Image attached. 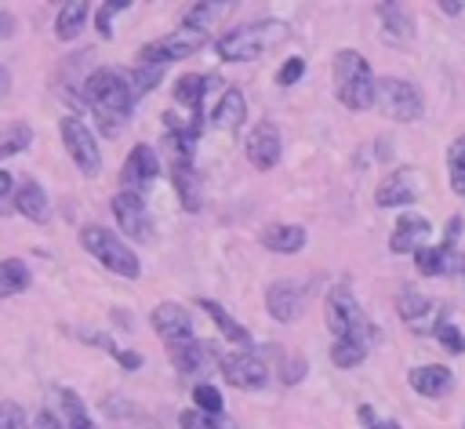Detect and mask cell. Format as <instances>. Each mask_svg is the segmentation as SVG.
<instances>
[{
    "mask_svg": "<svg viewBox=\"0 0 465 429\" xmlns=\"http://www.w3.org/2000/svg\"><path fill=\"white\" fill-rule=\"evenodd\" d=\"M374 429H400V425H396V422H378Z\"/></svg>",
    "mask_w": 465,
    "mask_h": 429,
    "instance_id": "obj_49",
    "label": "cell"
},
{
    "mask_svg": "<svg viewBox=\"0 0 465 429\" xmlns=\"http://www.w3.org/2000/svg\"><path fill=\"white\" fill-rule=\"evenodd\" d=\"M378 18H381V33L392 44H407L414 36V18L403 4H378Z\"/></svg>",
    "mask_w": 465,
    "mask_h": 429,
    "instance_id": "obj_23",
    "label": "cell"
},
{
    "mask_svg": "<svg viewBox=\"0 0 465 429\" xmlns=\"http://www.w3.org/2000/svg\"><path fill=\"white\" fill-rule=\"evenodd\" d=\"M305 229L298 222H269L262 233H258V244L265 251H276V254H298L305 247Z\"/></svg>",
    "mask_w": 465,
    "mask_h": 429,
    "instance_id": "obj_21",
    "label": "cell"
},
{
    "mask_svg": "<svg viewBox=\"0 0 465 429\" xmlns=\"http://www.w3.org/2000/svg\"><path fill=\"white\" fill-rule=\"evenodd\" d=\"M87 15H91V7H87L84 0L62 4L58 15H54V36H58V40H76V36L84 33V25H87Z\"/></svg>",
    "mask_w": 465,
    "mask_h": 429,
    "instance_id": "obj_27",
    "label": "cell"
},
{
    "mask_svg": "<svg viewBox=\"0 0 465 429\" xmlns=\"http://www.w3.org/2000/svg\"><path fill=\"white\" fill-rule=\"evenodd\" d=\"M407 385H411L418 396L436 400V396H447V393H450L454 374H450V367H447V364H421V367H411Z\"/></svg>",
    "mask_w": 465,
    "mask_h": 429,
    "instance_id": "obj_19",
    "label": "cell"
},
{
    "mask_svg": "<svg viewBox=\"0 0 465 429\" xmlns=\"http://www.w3.org/2000/svg\"><path fill=\"white\" fill-rule=\"evenodd\" d=\"M193 404H196L200 414H211V418H218V414L225 411L222 393H218L211 382H196V385H193Z\"/></svg>",
    "mask_w": 465,
    "mask_h": 429,
    "instance_id": "obj_36",
    "label": "cell"
},
{
    "mask_svg": "<svg viewBox=\"0 0 465 429\" xmlns=\"http://www.w3.org/2000/svg\"><path fill=\"white\" fill-rule=\"evenodd\" d=\"M323 316H327V327L334 338H345V334H360L367 342H378V327L367 320V313L360 309L356 294L345 287V284H334L323 298Z\"/></svg>",
    "mask_w": 465,
    "mask_h": 429,
    "instance_id": "obj_5",
    "label": "cell"
},
{
    "mask_svg": "<svg viewBox=\"0 0 465 429\" xmlns=\"http://www.w3.org/2000/svg\"><path fill=\"white\" fill-rule=\"evenodd\" d=\"M84 102L91 105L102 135L124 131L127 120H131V105H134L131 73L120 69V65H98V69H91L84 76Z\"/></svg>",
    "mask_w": 465,
    "mask_h": 429,
    "instance_id": "obj_1",
    "label": "cell"
},
{
    "mask_svg": "<svg viewBox=\"0 0 465 429\" xmlns=\"http://www.w3.org/2000/svg\"><path fill=\"white\" fill-rule=\"evenodd\" d=\"M214 11H218V4H193V7H185L182 25H185V29H203V22H207Z\"/></svg>",
    "mask_w": 465,
    "mask_h": 429,
    "instance_id": "obj_41",
    "label": "cell"
},
{
    "mask_svg": "<svg viewBox=\"0 0 465 429\" xmlns=\"http://www.w3.org/2000/svg\"><path fill=\"white\" fill-rule=\"evenodd\" d=\"M76 240H80V247H84L91 258H98V265H105L109 273H116V276H124V280H138L142 262H138V254L127 247V240H124L120 233H113V229H105V225H84V229L76 233Z\"/></svg>",
    "mask_w": 465,
    "mask_h": 429,
    "instance_id": "obj_4",
    "label": "cell"
},
{
    "mask_svg": "<svg viewBox=\"0 0 465 429\" xmlns=\"http://www.w3.org/2000/svg\"><path fill=\"white\" fill-rule=\"evenodd\" d=\"M178 425H182V429H218V418L200 414L196 407H189V411H182V414H178Z\"/></svg>",
    "mask_w": 465,
    "mask_h": 429,
    "instance_id": "obj_42",
    "label": "cell"
},
{
    "mask_svg": "<svg viewBox=\"0 0 465 429\" xmlns=\"http://www.w3.org/2000/svg\"><path fill=\"white\" fill-rule=\"evenodd\" d=\"M207 47V29H185V25H174L171 33L149 40L138 47V65H167V62H178V58H189L196 51Z\"/></svg>",
    "mask_w": 465,
    "mask_h": 429,
    "instance_id": "obj_7",
    "label": "cell"
},
{
    "mask_svg": "<svg viewBox=\"0 0 465 429\" xmlns=\"http://www.w3.org/2000/svg\"><path fill=\"white\" fill-rule=\"evenodd\" d=\"M374 109L392 124H414L425 109V98L403 76H378L374 80Z\"/></svg>",
    "mask_w": 465,
    "mask_h": 429,
    "instance_id": "obj_6",
    "label": "cell"
},
{
    "mask_svg": "<svg viewBox=\"0 0 465 429\" xmlns=\"http://www.w3.org/2000/svg\"><path fill=\"white\" fill-rule=\"evenodd\" d=\"M432 338H436V342H440V345H443L450 356H461V353H465V331H461L458 324H450L447 316H443V320L432 327Z\"/></svg>",
    "mask_w": 465,
    "mask_h": 429,
    "instance_id": "obj_37",
    "label": "cell"
},
{
    "mask_svg": "<svg viewBox=\"0 0 465 429\" xmlns=\"http://www.w3.org/2000/svg\"><path fill=\"white\" fill-rule=\"evenodd\" d=\"M11 207H15L22 218L36 222V225H44V222L51 218V200H47V193H44V185H40L36 178H22V182L15 185Z\"/></svg>",
    "mask_w": 465,
    "mask_h": 429,
    "instance_id": "obj_17",
    "label": "cell"
},
{
    "mask_svg": "<svg viewBox=\"0 0 465 429\" xmlns=\"http://www.w3.org/2000/svg\"><path fill=\"white\" fill-rule=\"evenodd\" d=\"M429 309H432V302H429L421 291H400V294H396V313H400V320H403L411 331H421V327H425Z\"/></svg>",
    "mask_w": 465,
    "mask_h": 429,
    "instance_id": "obj_28",
    "label": "cell"
},
{
    "mask_svg": "<svg viewBox=\"0 0 465 429\" xmlns=\"http://www.w3.org/2000/svg\"><path fill=\"white\" fill-rule=\"evenodd\" d=\"M429 233H432V222H429L425 214H418V211H407V214H400L396 225H392L389 251H392V254H414L418 247H425Z\"/></svg>",
    "mask_w": 465,
    "mask_h": 429,
    "instance_id": "obj_13",
    "label": "cell"
},
{
    "mask_svg": "<svg viewBox=\"0 0 465 429\" xmlns=\"http://www.w3.org/2000/svg\"><path fill=\"white\" fill-rule=\"evenodd\" d=\"M367 353H371V342L360 334H345V338L331 342V364L334 367H356L367 360Z\"/></svg>",
    "mask_w": 465,
    "mask_h": 429,
    "instance_id": "obj_29",
    "label": "cell"
},
{
    "mask_svg": "<svg viewBox=\"0 0 465 429\" xmlns=\"http://www.w3.org/2000/svg\"><path fill=\"white\" fill-rule=\"evenodd\" d=\"M200 309H203V313L214 320V327L222 331V338H225V342L240 345V349H251V345H254V342H251V331H247L240 320H232V316H229V313H225V309H222L214 298H200Z\"/></svg>",
    "mask_w": 465,
    "mask_h": 429,
    "instance_id": "obj_24",
    "label": "cell"
},
{
    "mask_svg": "<svg viewBox=\"0 0 465 429\" xmlns=\"http://www.w3.org/2000/svg\"><path fill=\"white\" fill-rule=\"evenodd\" d=\"M218 367H222V378H225L232 389L258 393V389L269 385V364H265V356H258L254 349H236V353L222 356Z\"/></svg>",
    "mask_w": 465,
    "mask_h": 429,
    "instance_id": "obj_9",
    "label": "cell"
},
{
    "mask_svg": "<svg viewBox=\"0 0 465 429\" xmlns=\"http://www.w3.org/2000/svg\"><path fill=\"white\" fill-rule=\"evenodd\" d=\"M418 200V193H414V175H411V167H392L381 182H378V189H374V204L378 207H407V204H414Z\"/></svg>",
    "mask_w": 465,
    "mask_h": 429,
    "instance_id": "obj_15",
    "label": "cell"
},
{
    "mask_svg": "<svg viewBox=\"0 0 465 429\" xmlns=\"http://www.w3.org/2000/svg\"><path fill=\"white\" fill-rule=\"evenodd\" d=\"M243 153L251 160L254 171H272L280 164V153H283V138H280V127L272 120H258L243 142Z\"/></svg>",
    "mask_w": 465,
    "mask_h": 429,
    "instance_id": "obj_10",
    "label": "cell"
},
{
    "mask_svg": "<svg viewBox=\"0 0 465 429\" xmlns=\"http://www.w3.org/2000/svg\"><path fill=\"white\" fill-rule=\"evenodd\" d=\"M11 196H15V178H11V171L0 167V214H11L15 211L11 207Z\"/></svg>",
    "mask_w": 465,
    "mask_h": 429,
    "instance_id": "obj_44",
    "label": "cell"
},
{
    "mask_svg": "<svg viewBox=\"0 0 465 429\" xmlns=\"http://www.w3.org/2000/svg\"><path fill=\"white\" fill-rule=\"evenodd\" d=\"M269 353L276 356V364H280V382L283 385H298L302 378H305V371H309V364H305V356L302 353H287V349H280V345H269Z\"/></svg>",
    "mask_w": 465,
    "mask_h": 429,
    "instance_id": "obj_32",
    "label": "cell"
},
{
    "mask_svg": "<svg viewBox=\"0 0 465 429\" xmlns=\"http://www.w3.org/2000/svg\"><path fill=\"white\" fill-rule=\"evenodd\" d=\"M331 73H334V95H338V102H341L345 109L363 113V109L374 105V80H378V76L371 73V65H367V58H363L360 51L341 47V51L334 55Z\"/></svg>",
    "mask_w": 465,
    "mask_h": 429,
    "instance_id": "obj_2",
    "label": "cell"
},
{
    "mask_svg": "<svg viewBox=\"0 0 465 429\" xmlns=\"http://www.w3.org/2000/svg\"><path fill=\"white\" fill-rule=\"evenodd\" d=\"M131 4L127 0H105V4H98L94 7V29H98V36L102 40H109L113 36V18L120 15V11H127Z\"/></svg>",
    "mask_w": 465,
    "mask_h": 429,
    "instance_id": "obj_38",
    "label": "cell"
},
{
    "mask_svg": "<svg viewBox=\"0 0 465 429\" xmlns=\"http://www.w3.org/2000/svg\"><path fill=\"white\" fill-rule=\"evenodd\" d=\"M156 171H160V153H156L153 145L138 142V145H131V153L124 156V167H120V185L138 193V189H145V185L156 178Z\"/></svg>",
    "mask_w": 465,
    "mask_h": 429,
    "instance_id": "obj_12",
    "label": "cell"
},
{
    "mask_svg": "<svg viewBox=\"0 0 465 429\" xmlns=\"http://www.w3.org/2000/svg\"><path fill=\"white\" fill-rule=\"evenodd\" d=\"M440 11H443L447 18H458V15L465 11V4H461V0H440Z\"/></svg>",
    "mask_w": 465,
    "mask_h": 429,
    "instance_id": "obj_47",
    "label": "cell"
},
{
    "mask_svg": "<svg viewBox=\"0 0 465 429\" xmlns=\"http://www.w3.org/2000/svg\"><path fill=\"white\" fill-rule=\"evenodd\" d=\"M447 182L458 196H465V135H458L447 149Z\"/></svg>",
    "mask_w": 465,
    "mask_h": 429,
    "instance_id": "obj_34",
    "label": "cell"
},
{
    "mask_svg": "<svg viewBox=\"0 0 465 429\" xmlns=\"http://www.w3.org/2000/svg\"><path fill=\"white\" fill-rule=\"evenodd\" d=\"M167 360L174 364L178 374H200L211 360V345L200 342L196 334L193 338H178V342H167Z\"/></svg>",
    "mask_w": 465,
    "mask_h": 429,
    "instance_id": "obj_18",
    "label": "cell"
},
{
    "mask_svg": "<svg viewBox=\"0 0 465 429\" xmlns=\"http://www.w3.org/2000/svg\"><path fill=\"white\" fill-rule=\"evenodd\" d=\"M29 265L22 258H0V298L22 294L29 287Z\"/></svg>",
    "mask_w": 465,
    "mask_h": 429,
    "instance_id": "obj_30",
    "label": "cell"
},
{
    "mask_svg": "<svg viewBox=\"0 0 465 429\" xmlns=\"http://www.w3.org/2000/svg\"><path fill=\"white\" fill-rule=\"evenodd\" d=\"M283 40H287L283 22H247V25H236V29L222 33L214 40V51H218L222 62H254Z\"/></svg>",
    "mask_w": 465,
    "mask_h": 429,
    "instance_id": "obj_3",
    "label": "cell"
},
{
    "mask_svg": "<svg viewBox=\"0 0 465 429\" xmlns=\"http://www.w3.org/2000/svg\"><path fill=\"white\" fill-rule=\"evenodd\" d=\"M461 225H465V218H461V214H450V218H447V225H443V244H447V247H454V244H458Z\"/></svg>",
    "mask_w": 465,
    "mask_h": 429,
    "instance_id": "obj_45",
    "label": "cell"
},
{
    "mask_svg": "<svg viewBox=\"0 0 465 429\" xmlns=\"http://www.w3.org/2000/svg\"><path fill=\"white\" fill-rule=\"evenodd\" d=\"M127 73H131V91H134V102H138L142 95L156 91V84L163 80V65H134V69H127Z\"/></svg>",
    "mask_w": 465,
    "mask_h": 429,
    "instance_id": "obj_35",
    "label": "cell"
},
{
    "mask_svg": "<svg viewBox=\"0 0 465 429\" xmlns=\"http://www.w3.org/2000/svg\"><path fill=\"white\" fill-rule=\"evenodd\" d=\"M58 400H62V414H65V429H94L84 400L73 393V389H58Z\"/></svg>",
    "mask_w": 465,
    "mask_h": 429,
    "instance_id": "obj_33",
    "label": "cell"
},
{
    "mask_svg": "<svg viewBox=\"0 0 465 429\" xmlns=\"http://www.w3.org/2000/svg\"><path fill=\"white\" fill-rule=\"evenodd\" d=\"M0 429H29V414L15 400H0Z\"/></svg>",
    "mask_w": 465,
    "mask_h": 429,
    "instance_id": "obj_39",
    "label": "cell"
},
{
    "mask_svg": "<svg viewBox=\"0 0 465 429\" xmlns=\"http://www.w3.org/2000/svg\"><path fill=\"white\" fill-rule=\"evenodd\" d=\"M458 258L461 254L454 247H447V244H425V247L414 251V269L421 276H443V273L458 269Z\"/></svg>",
    "mask_w": 465,
    "mask_h": 429,
    "instance_id": "obj_22",
    "label": "cell"
},
{
    "mask_svg": "<svg viewBox=\"0 0 465 429\" xmlns=\"http://www.w3.org/2000/svg\"><path fill=\"white\" fill-rule=\"evenodd\" d=\"M265 309L272 320L280 324H291L302 316V287L294 280H272L265 287Z\"/></svg>",
    "mask_w": 465,
    "mask_h": 429,
    "instance_id": "obj_16",
    "label": "cell"
},
{
    "mask_svg": "<svg viewBox=\"0 0 465 429\" xmlns=\"http://www.w3.org/2000/svg\"><path fill=\"white\" fill-rule=\"evenodd\" d=\"M302 73H305V58H302V55L283 58V65L276 69V87H291V84H298Z\"/></svg>",
    "mask_w": 465,
    "mask_h": 429,
    "instance_id": "obj_40",
    "label": "cell"
},
{
    "mask_svg": "<svg viewBox=\"0 0 465 429\" xmlns=\"http://www.w3.org/2000/svg\"><path fill=\"white\" fill-rule=\"evenodd\" d=\"M218 84V76H200V73H182L178 80H174V87H171V95H174V102L178 105H189V109H200L203 105V95L211 91Z\"/></svg>",
    "mask_w": 465,
    "mask_h": 429,
    "instance_id": "obj_25",
    "label": "cell"
},
{
    "mask_svg": "<svg viewBox=\"0 0 465 429\" xmlns=\"http://www.w3.org/2000/svg\"><path fill=\"white\" fill-rule=\"evenodd\" d=\"M171 185L182 200L185 211H200L203 207V178L196 175V167H171Z\"/></svg>",
    "mask_w": 465,
    "mask_h": 429,
    "instance_id": "obj_26",
    "label": "cell"
},
{
    "mask_svg": "<svg viewBox=\"0 0 465 429\" xmlns=\"http://www.w3.org/2000/svg\"><path fill=\"white\" fill-rule=\"evenodd\" d=\"M11 33H15V18H11V15L0 7V40H7Z\"/></svg>",
    "mask_w": 465,
    "mask_h": 429,
    "instance_id": "obj_48",
    "label": "cell"
},
{
    "mask_svg": "<svg viewBox=\"0 0 465 429\" xmlns=\"http://www.w3.org/2000/svg\"><path fill=\"white\" fill-rule=\"evenodd\" d=\"M149 324H153V331H156L163 342L193 338V316H189V309L178 305V302H160V305L149 313Z\"/></svg>",
    "mask_w": 465,
    "mask_h": 429,
    "instance_id": "obj_14",
    "label": "cell"
},
{
    "mask_svg": "<svg viewBox=\"0 0 465 429\" xmlns=\"http://www.w3.org/2000/svg\"><path fill=\"white\" fill-rule=\"evenodd\" d=\"M105 353H109V356H113V360H116L124 371H138V367H142V356H138L134 349H120V345H109Z\"/></svg>",
    "mask_w": 465,
    "mask_h": 429,
    "instance_id": "obj_43",
    "label": "cell"
},
{
    "mask_svg": "<svg viewBox=\"0 0 465 429\" xmlns=\"http://www.w3.org/2000/svg\"><path fill=\"white\" fill-rule=\"evenodd\" d=\"M58 135H62V145H65L69 160L76 164V171L87 175V178H94V175L102 171V149H98V142H94V131H91L80 116L69 113V116L58 120Z\"/></svg>",
    "mask_w": 465,
    "mask_h": 429,
    "instance_id": "obj_8",
    "label": "cell"
},
{
    "mask_svg": "<svg viewBox=\"0 0 465 429\" xmlns=\"http://www.w3.org/2000/svg\"><path fill=\"white\" fill-rule=\"evenodd\" d=\"M211 124H214L218 131H225V135H236V131L247 124V98H243L240 87H225V91H222L218 105L211 109Z\"/></svg>",
    "mask_w": 465,
    "mask_h": 429,
    "instance_id": "obj_20",
    "label": "cell"
},
{
    "mask_svg": "<svg viewBox=\"0 0 465 429\" xmlns=\"http://www.w3.org/2000/svg\"><path fill=\"white\" fill-rule=\"evenodd\" d=\"M29 142H33V127L29 124H22V120L0 124V160H7L15 153H25Z\"/></svg>",
    "mask_w": 465,
    "mask_h": 429,
    "instance_id": "obj_31",
    "label": "cell"
},
{
    "mask_svg": "<svg viewBox=\"0 0 465 429\" xmlns=\"http://www.w3.org/2000/svg\"><path fill=\"white\" fill-rule=\"evenodd\" d=\"M356 418L363 422V429H374V425H378V418H374V411H371V404H360V407H356Z\"/></svg>",
    "mask_w": 465,
    "mask_h": 429,
    "instance_id": "obj_46",
    "label": "cell"
},
{
    "mask_svg": "<svg viewBox=\"0 0 465 429\" xmlns=\"http://www.w3.org/2000/svg\"><path fill=\"white\" fill-rule=\"evenodd\" d=\"M113 214H116V225H120V236H131V240H145L149 236V211H145V196L134 193V189H116L113 193Z\"/></svg>",
    "mask_w": 465,
    "mask_h": 429,
    "instance_id": "obj_11",
    "label": "cell"
}]
</instances>
